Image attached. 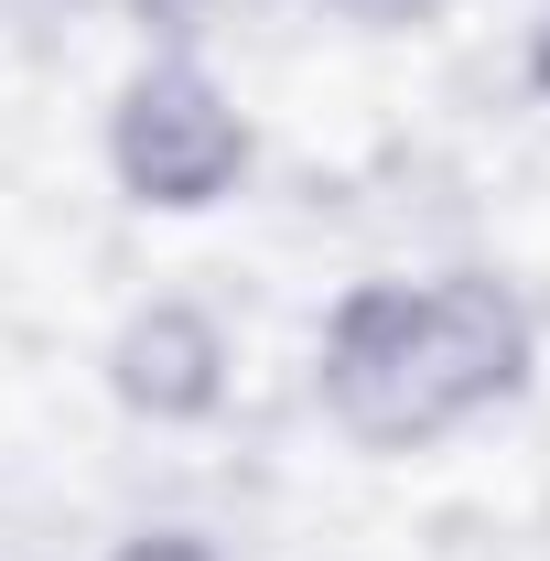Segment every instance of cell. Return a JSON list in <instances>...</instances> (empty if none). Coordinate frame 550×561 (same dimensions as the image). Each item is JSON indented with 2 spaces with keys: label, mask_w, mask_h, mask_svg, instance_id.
Segmentation results:
<instances>
[{
  "label": "cell",
  "mask_w": 550,
  "mask_h": 561,
  "mask_svg": "<svg viewBox=\"0 0 550 561\" xmlns=\"http://www.w3.org/2000/svg\"><path fill=\"white\" fill-rule=\"evenodd\" d=\"M518 66H529V87L550 98V0H540V22H529V44H518Z\"/></svg>",
  "instance_id": "6"
},
{
  "label": "cell",
  "mask_w": 550,
  "mask_h": 561,
  "mask_svg": "<svg viewBox=\"0 0 550 561\" xmlns=\"http://www.w3.org/2000/svg\"><path fill=\"white\" fill-rule=\"evenodd\" d=\"M227 378H238V356H227V324H216L206 302H184V291H162V302H140L130 324L108 335V400L151 432H195V421L227 411Z\"/></svg>",
  "instance_id": "3"
},
{
  "label": "cell",
  "mask_w": 550,
  "mask_h": 561,
  "mask_svg": "<svg viewBox=\"0 0 550 561\" xmlns=\"http://www.w3.org/2000/svg\"><path fill=\"white\" fill-rule=\"evenodd\" d=\"M260 162L249 108L195 55H140L108 98V184L140 216H216Z\"/></svg>",
  "instance_id": "2"
},
{
  "label": "cell",
  "mask_w": 550,
  "mask_h": 561,
  "mask_svg": "<svg viewBox=\"0 0 550 561\" xmlns=\"http://www.w3.org/2000/svg\"><path fill=\"white\" fill-rule=\"evenodd\" d=\"M108 561H216V540H195V529H130Z\"/></svg>",
  "instance_id": "5"
},
{
  "label": "cell",
  "mask_w": 550,
  "mask_h": 561,
  "mask_svg": "<svg viewBox=\"0 0 550 561\" xmlns=\"http://www.w3.org/2000/svg\"><path fill=\"white\" fill-rule=\"evenodd\" d=\"M249 11H271V0H130V22L151 33V55H195L206 33L249 22Z\"/></svg>",
  "instance_id": "4"
},
{
  "label": "cell",
  "mask_w": 550,
  "mask_h": 561,
  "mask_svg": "<svg viewBox=\"0 0 550 561\" xmlns=\"http://www.w3.org/2000/svg\"><path fill=\"white\" fill-rule=\"evenodd\" d=\"M540 367V324L496 271L356 280L313 335V400L356 454H432L507 411Z\"/></svg>",
  "instance_id": "1"
},
{
  "label": "cell",
  "mask_w": 550,
  "mask_h": 561,
  "mask_svg": "<svg viewBox=\"0 0 550 561\" xmlns=\"http://www.w3.org/2000/svg\"><path fill=\"white\" fill-rule=\"evenodd\" d=\"M335 11H356V22H421L432 0H335Z\"/></svg>",
  "instance_id": "7"
}]
</instances>
